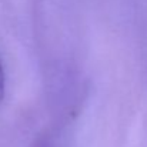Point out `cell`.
<instances>
[{"label":"cell","instance_id":"1","mask_svg":"<svg viewBox=\"0 0 147 147\" xmlns=\"http://www.w3.org/2000/svg\"><path fill=\"white\" fill-rule=\"evenodd\" d=\"M4 93H6V79H4V69H3V64L0 60V106L3 103Z\"/></svg>","mask_w":147,"mask_h":147}]
</instances>
